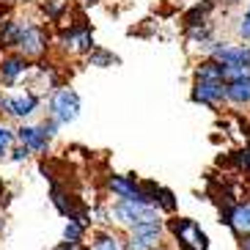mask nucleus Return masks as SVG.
<instances>
[{"label":"nucleus","instance_id":"b1692460","mask_svg":"<svg viewBox=\"0 0 250 250\" xmlns=\"http://www.w3.org/2000/svg\"><path fill=\"white\" fill-rule=\"evenodd\" d=\"M239 250H250V236H248V239H242V248H239Z\"/></svg>","mask_w":250,"mask_h":250},{"label":"nucleus","instance_id":"20e7f679","mask_svg":"<svg viewBox=\"0 0 250 250\" xmlns=\"http://www.w3.org/2000/svg\"><path fill=\"white\" fill-rule=\"evenodd\" d=\"M107 192L116 195V201H138V204H151L146 192V184L135 176H107Z\"/></svg>","mask_w":250,"mask_h":250},{"label":"nucleus","instance_id":"f3484780","mask_svg":"<svg viewBox=\"0 0 250 250\" xmlns=\"http://www.w3.org/2000/svg\"><path fill=\"white\" fill-rule=\"evenodd\" d=\"M242 80H250V66L239 63V66H223V83H242Z\"/></svg>","mask_w":250,"mask_h":250},{"label":"nucleus","instance_id":"5701e85b","mask_svg":"<svg viewBox=\"0 0 250 250\" xmlns=\"http://www.w3.org/2000/svg\"><path fill=\"white\" fill-rule=\"evenodd\" d=\"M239 33H242L245 39H250V8H248V14H245L242 25H239Z\"/></svg>","mask_w":250,"mask_h":250},{"label":"nucleus","instance_id":"a878e982","mask_svg":"<svg viewBox=\"0 0 250 250\" xmlns=\"http://www.w3.org/2000/svg\"><path fill=\"white\" fill-rule=\"evenodd\" d=\"M160 250H168V248H165V245H162V248H160Z\"/></svg>","mask_w":250,"mask_h":250},{"label":"nucleus","instance_id":"7ed1b4c3","mask_svg":"<svg viewBox=\"0 0 250 250\" xmlns=\"http://www.w3.org/2000/svg\"><path fill=\"white\" fill-rule=\"evenodd\" d=\"M165 234H168V228H165L162 220L138 226V228H132V231H126L124 250H160Z\"/></svg>","mask_w":250,"mask_h":250},{"label":"nucleus","instance_id":"a211bd4d","mask_svg":"<svg viewBox=\"0 0 250 250\" xmlns=\"http://www.w3.org/2000/svg\"><path fill=\"white\" fill-rule=\"evenodd\" d=\"M66 42L72 44V50H77V52L91 50V33H88V30H74V33H69V36H66Z\"/></svg>","mask_w":250,"mask_h":250},{"label":"nucleus","instance_id":"dca6fc26","mask_svg":"<svg viewBox=\"0 0 250 250\" xmlns=\"http://www.w3.org/2000/svg\"><path fill=\"white\" fill-rule=\"evenodd\" d=\"M85 231H88V226H85V223L69 220L66 226H63V242H83Z\"/></svg>","mask_w":250,"mask_h":250},{"label":"nucleus","instance_id":"4be33fe9","mask_svg":"<svg viewBox=\"0 0 250 250\" xmlns=\"http://www.w3.org/2000/svg\"><path fill=\"white\" fill-rule=\"evenodd\" d=\"M52 250H88V248H83V242H61Z\"/></svg>","mask_w":250,"mask_h":250},{"label":"nucleus","instance_id":"1a4fd4ad","mask_svg":"<svg viewBox=\"0 0 250 250\" xmlns=\"http://www.w3.org/2000/svg\"><path fill=\"white\" fill-rule=\"evenodd\" d=\"M212 61L223 63V66H250V47H231V44H217L212 47Z\"/></svg>","mask_w":250,"mask_h":250},{"label":"nucleus","instance_id":"f8f14e48","mask_svg":"<svg viewBox=\"0 0 250 250\" xmlns=\"http://www.w3.org/2000/svg\"><path fill=\"white\" fill-rule=\"evenodd\" d=\"M88 250H124V239L116 234V231H107V228H99L91 234Z\"/></svg>","mask_w":250,"mask_h":250},{"label":"nucleus","instance_id":"423d86ee","mask_svg":"<svg viewBox=\"0 0 250 250\" xmlns=\"http://www.w3.org/2000/svg\"><path fill=\"white\" fill-rule=\"evenodd\" d=\"M223 223L231 228V234L242 242L250 236V201H234L223 209Z\"/></svg>","mask_w":250,"mask_h":250},{"label":"nucleus","instance_id":"9b49d317","mask_svg":"<svg viewBox=\"0 0 250 250\" xmlns=\"http://www.w3.org/2000/svg\"><path fill=\"white\" fill-rule=\"evenodd\" d=\"M17 47L22 50V55L36 58V55H42V52H44V33H42L39 28H33V25H22V33H20Z\"/></svg>","mask_w":250,"mask_h":250},{"label":"nucleus","instance_id":"0eeeda50","mask_svg":"<svg viewBox=\"0 0 250 250\" xmlns=\"http://www.w3.org/2000/svg\"><path fill=\"white\" fill-rule=\"evenodd\" d=\"M192 99L201 104H209V107H217L226 99V83L223 80H195Z\"/></svg>","mask_w":250,"mask_h":250},{"label":"nucleus","instance_id":"ddd939ff","mask_svg":"<svg viewBox=\"0 0 250 250\" xmlns=\"http://www.w3.org/2000/svg\"><path fill=\"white\" fill-rule=\"evenodd\" d=\"M25 69H28L25 58H8V61H3V66H0V80L6 83V85H11V83H17L20 74H25Z\"/></svg>","mask_w":250,"mask_h":250},{"label":"nucleus","instance_id":"2eb2a0df","mask_svg":"<svg viewBox=\"0 0 250 250\" xmlns=\"http://www.w3.org/2000/svg\"><path fill=\"white\" fill-rule=\"evenodd\" d=\"M154 206L160 209V212H165V214H176V206H179V201H176V195H173V190H168V187H160L157 190V198H154Z\"/></svg>","mask_w":250,"mask_h":250},{"label":"nucleus","instance_id":"393cba45","mask_svg":"<svg viewBox=\"0 0 250 250\" xmlns=\"http://www.w3.org/2000/svg\"><path fill=\"white\" fill-rule=\"evenodd\" d=\"M0 204H3V179H0Z\"/></svg>","mask_w":250,"mask_h":250},{"label":"nucleus","instance_id":"f03ea898","mask_svg":"<svg viewBox=\"0 0 250 250\" xmlns=\"http://www.w3.org/2000/svg\"><path fill=\"white\" fill-rule=\"evenodd\" d=\"M110 217L116 220V226H121L124 231H132L138 226L160 220V209L154 204H138V201H116L110 206Z\"/></svg>","mask_w":250,"mask_h":250},{"label":"nucleus","instance_id":"39448f33","mask_svg":"<svg viewBox=\"0 0 250 250\" xmlns=\"http://www.w3.org/2000/svg\"><path fill=\"white\" fill-rule=\"evenodd\" d=\"M80 116V96L72 88H58L50 99V118H55L58 124H72Z\"/></svg>","mask_w":250,"mask_h":250},{"label":"nucleus","instance_id":"4468645a","mask_svg":"<svg viewBox=\"0 0 250 250\" xmlns=\"http://www.w3.org/2000/svg\"><path fill=\"white\" fill-rule=\"evenodd\" d=\"M226 99L234 102V104H250V80L228 83L226 85Z\"/></svg>","mask_w":250,"mask_h":250},{"label":"nucleus","instance_id":"412c9836","mask_svg":"<svg viewBox=\"0 0 250 250\" xmlns=\"http://www.w3.org/2000/svg\"><path fill=\"white\" fill-rule=\"evenodd\" d=\"M113 61L116 58H110L107 52H94V55H91V63H94V66H107V63H113Z\"/></svg>","mask_w":250,"mask_h":250},{"label":"nucleus","instance_id":"6e6552de","mask_svg":"<svg viewBox=\"0 0 250 250\" xmlns=\"http://www.w3.org/2000/svg\"><path fill=\"white\" fill-rule=\"evenodd\" d=\"M39 99L33 94H22V96H3L0 99V110L11 118H28L30 113L36 110Z\"/></svg>","mask_w":250,"mask_h":250},{"label":"nucleus","instance_id":"f257e3e1","mask_svg":"<svg viewBox=\"0 0 250 250\" xmlns=\"http://www.w3.org/2000/svg\"><path fill=\"white\" fill-rule=\"evenodd\" d=\"M165 228H168V236L173 239V245H176L179 250H209L212 248L209 234H206L192 217H176V214H173V217L165 223Z\"/></svg>","mask_w":250,"mask_h":250},{"label":"nucleus","instance_id":"6ab92c4d","mask_svg":"<svg viewBox=\"0 0 250 250\" xmlns=\"http://www.w3.org/2000/svg\"><path fill=\"white\" fill-rule=\"evenodd\" d=\"M14 140H17V132H14V129H8V126L0 124V160H3L6 154H11Z\"/></svg>","mask_w":250,"mask_h":250},{"label":"nucleus","instance_id":"9d476101","mask_svg":"<svg viewBox=\"0 0 250 250\" xmlns=\"http://www.w3.org/2000/svg\"><path fill=\"white\" fill-rule=\"evenodd\" d=\"M17 140L28 146L33 154H44L50 148V135L44 132V126H20L17 129Z\"/></svg>","mask_w":250,"mask_h":250},{"label":"nucleus","instance_id":"aec40b11","mask_svg":"<svg viewBox=\"0 0 250 250\" xmlns=\"http://www.w3.org/2000/svg\"><path fill=\"white\" fill-rule=\"evenodd\" d=\"M30 154H33V151H30L28 146H22V143H20V146H17L14 151H11V160H14V162H25Z\"/></svg>","mask_w":250,"mask_h":250}]
</instances>
